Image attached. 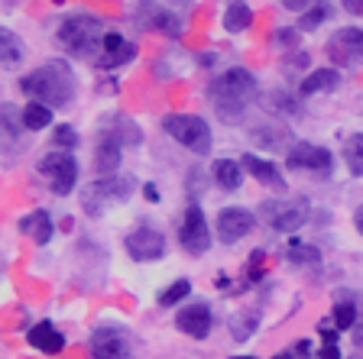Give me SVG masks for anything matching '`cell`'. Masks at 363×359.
I'll return each mask as SVG.
<instances>
[{
    "label": "cell",
    "mask_w": 363,
    "mask_h": 359,
    "mask_svg": "<svg viewBox=\"0 0 363 359\" xmlns=\"http://www.w3.org/2000/svg\"><path fill=\"white\" fill-rule=\"evenodd\" d=\"M20 91L45 107H65L72 101V94H75V75H72L68 62L52 59L43 68L30 72L26 78H20Z\"/></svg>",
    "instance_id": "cell-1"
},
{
    "label": "cell",
    "mask_w": 363,
    "mask_h": 359,
    "mask_svg": "<svg viewBox=\"0 0 363 359\" xmlns=\"http://www.w3.org/2000/svg\"><path fill=\"white\" fill-rule=\"evenodd\" d=\"M253 94H257V78L247 68H230V72L214 78L208 88V98H211L220 120H237L250 107Z\"/></svg>",
    "instance_id": "cell-2"
},
{
    "label": "cell",
    "mask_w": 363,
    "mask_h": 359,
    "mask_svg": "<svg viewBox=\"0 0 363 359\" xmlns=\"http://www.w3.org/2000/svg\"><path fill=\"white\" fill-rule=\"evenodd\" d=\"M104 26H101L94 16H68L59 30V42L65 45L72 55H82V59H98V49L104 45Z\"/></svg>",
    "instance_id": "cell-3"
},
{
    "label": "cell",
    "mask_w": 363,
    "mask_h": 359,
    "mask_svg": "<svg viewBox=\"0 0 363 359\" xmlns=\"http://www.w3.org/2000/svg\"><path fill=\"white\" fill-rule=\"evenodd\" d=\"M162 130L172 136L175 142H182L185 149L198 152V156H208L211 152V130L201 117L195 113H169L162 117Z\"/></svg>",
    "instance_id": "cell-4"
},
{
    "label": "cell",
    "mask_w": 363,
    "mask_h": 359,
    "mask_svg": "<svg viewBox=\"0 0 363 359\" xmlns=\"http://www.w3.org/2000/svg\"><path fill=\"white\" fill-rule=\"evenodd\" d=\"M39 172H43V178L49 181V188H52L55 195H72L78 185V162L75 156L68 149H52L45 152L43 162H39Z\"/></svg>",
    "instance_id": "cell-5"
},
{
    "label": "cell",
    "mask_w": 363,
    "mask_h": 359,
    "mask_svg": "<svg viewBox=\"0 0 363 359\" xmlns=\"http://www.w3.org/2000/svg\"><path fill=\"white\" fill-rule=\"evenodd\" d=\"M179 243L189 256H204L208 246H211L208 220H204L198 204H189V207H185V217H182V227H179Z\"/></svg>",
    "instance_id": "cell-6"
},
{
    "label": "cell",
    "mask_w": 363,
    "mask_h": 359,
    "mask_svg": "<svg viewBox=\"0 0 363 359\" xmlns=\"http://www.w3.org/2000/svg\"><path fill=\"white\" fill-rule=\"evenodd\" d=\"M130 191H133V181L130 178H98L94 185H88L82 191V201H84V210H88L91 217H98L101 207L98 204H107V201H123V198H130Z\"/></svg>",
    "instance_id": "cell-7"
},
{
    "label": "cell",
    "mask_w": 363,
    "mask_h": 359,
    "mask_svg": "<svg viewBox=\"0 0 363 359\" xmlns=\"http://www.w3.org/2000/svg\"><path fill=\"white\" fill-rule=\"evenodd\" d=\"M289 169H298V172H311V175H331V152L325 146H315V142H295L286 156Z\"/></svg>",
    "instance_id": "cell-8"
},
{
    "label": "cell",
    "mask_w": 363,
    "mask_h": 359,
    "mask_svg": "<svg viewBox=\"0 0 363 359\" xmlns=\"http://www.w3.org/2000/svg\"><path fill=\"white\" fill-rule=\"evenodd\" d=\"M123 246H127L130 259L152 262V259H162V256H166V237L159 230H152V227H136V230L127 233Z\"/></svg>",
    "instance_id": "cell-9"
},
{
    "label": "cell",
    "mask_w": 363,
    "mask_h": 359,
    "mask_svg": "<svg viewBox=\"0 0 363 359\" xmlns=\"http://www.w3.org/2000/svg\"><path fill=\"white\" fill-rule=\"evenodd\" d=\"M328 55L337 65H357V62H363V30H357V26L337 30L328 39Z\"/></svg>",
    "instance_id": "cell-10"
},
{
    "label": "cell",
    "mask_w": 363,
    "mask_h": 359,
    "mask_svg": "<svg viewBox=\"0 0 363 359\" xmlns=\"http://www.w3.org/2000/svg\"><path fill=\"white\" fill-rule=\"evenodd\" d=\"M253 227H257V217L243 207H224L218 214V239L227 243V246H234L243 237H250Z\"/></svg>",
    "instance_id": "cell-11"
},
{
    "label": "cell",
    "mask_w": 363,
    "mask_h": 359,
    "mask_svg": "<svg viewBox=\"0 0 363 359\" xmlns=\"http://www.w3.org/2000/svg\"><path fill=\"white\" fill-rule=\"evenodd\" d=\"M91 359H130V340L117 327H98L91 334Z\"/></svg>",
    "instance_id": "cell-12"
},
{
    "label": "cell",
    "mask_w": 363,
    "mask_h": 359,
    "mask_svg": "<svg viewBox=\"0 0 363 359\" xmlns=\"http://www.w3.org/2000/svg\"><path fill=\"white\" fill-rule=\"evenodd\" d=\"M175 324H179L182 334H189V337H195V340H204L208 334H211V307L201 304V301H195V304L182 307L179 317H175Z\"/></svg>",
    "instance_id": "cell-13"
},
{
    "label": "cell",
    "mask_w": 363,
    "mask_h": 359,
    "mask_svg": "<svg viewBox=\"0 0 363 359\" xmlns=\"http://www.w3.org/2000/svg\"><path fill=\"white\" fill-rule=\"evenodd\" d=\"M133 59H136V45L127 42V39H121L117 33H107L104 45H101V55L94 59V65L98 68H117V65L133 62Z\"/></svg>",
    "instance_id": "cell-14"
},
{
    "label": "cell",
    "mask_w": 363,
    "mask_h": 359,
    "mask_svg": "<svg viewBox=\"0 0 363 359\" xmlns=\"http://www.w3.org/2000/svg\"><path fill=\"white\" fill-rule=\"evenodd\" d=\"M26 340H30V346H36L39 353H45V356H59V353L65 350V337L59 334V327H55L52 321H39L36 327L26 334Z\"/></svg>",
    "instance_id": "cell-15"
},
{
    "label": "cell",
    "mask_w": 363,
    "mask_h": 359,
    "mask_svg": "<svg viewBox=\"0 0 363 359\" xmlns=\"http://www.w3.org/2000/svg\"><path fill=\"white\" fill-rule=\"evenodd\" d=\"M140 20H143L146 30H156V33H162V36H179L182 33L179 16L162 10V7H156V4H146V7L140 10Z\"/></svg>",
    "instance_id": "cell-16"
},
{
    "label": "cell",
    "mask_w": 363,
    "mask_h": 359,
    "mask_svg": "<svg viewBox=\"0 0 363 359\" xmlns=\"http://www.w3.org/2000/svg\"><path fill=\"white\" fill-rule=\"evenodd\" d=\"M121 165V142L113 139L111 133H101L98 139V152H94V169H98L101 178H111Z\"/></svg>",
    "instance_id": "cell-17"
},
{
    "label": "cell",
    "mask_w": 363,
    "mask_h": 359,
    "mask_svg": "<svg viewBox=\"0 0 363 359\" xmlns=\"http://www.w3.org/2000/svg\"><path fill=\"white\" fill-rule=\"evenodd\" d=\"M243 169H247L259 185L272 188V191H282L286 188V178L279 175V169L269 162V159H259V156H243Z\"/></svg>",
    "instance_id": "cell-18"
},
{
    "label": "cell",
    "mask_w": 363,
    "mask_h": 359,
    "mask_svg": "<svg viewBox=\"0 0 363 359\" xmlns=\"http://www.w3.org/2000/svg\"><path fill=\"white\" fill-rule=\"evenodd\" d=\"M20 230L26 233L33 243L45 246V243L52 239V217H49L45 210H33V214H26V217L20 220Z\"/></svg>",
    "instance_id": "cell-19"
},
{
    "label": "cell",
    "mask_w": 363,
    "mask_h": 359,
    "mask_svg": "<svg viewBox=\"0 0 363 359\" xmlns=\"http://www.w3.org/2000/svg\"><path fill=\"white\" fill-rule=\"evenodd\" d=\"M211 178L218 181L224 191H237L243 181V162H234V159H218L211 165Z\"/></svg>",
    "instance_id": "cell-20"
},
{
    "label": "cell",
    "mask_w": 363,
    "mask_h": 359,
    "mask_svg": "<svg viewBox=\"0 0 363 359\" xmlns=\"http://www.w3.org/2000/svg\"><path fill=\"white\" fill-rule=\"evenodd\" d=\"M337 84H340V75L334 72V68H318V72H311V75L302 78L298 91H302L305 98H311V94H318V91H334Z\"/></svg>",
    "instance_id": "cell-21"
},
{
    "label": "cell",
    "mask_w": 363,
    "mask_h": 359,
    "mask_svg": "<svg viewBox=\"0 0 363 359\" xmlns=\"http://www.w3.org/2000/svg\"><path fill=\"white\" fill-rule=\"evenodd\" d=\"M305 220H308V210H305V207H295V204H282V207L272 214V230L292 233V230H298Z\"/></svg>",
    "instance_id": "cell-22"
},
{
    "label": "cell",
    "mask_w": 363,
    "mask_h": 359,
    "mask_svg": "<svg viewBox=\"0 0 363 359\" xmlns=\"http://www.w3.org/2000/svg\"><path fill=\"white\" fill-rule=\"evenodd\" d=\"M111 120L117 123V127H107L104 133H111L113 139L121 142V146H127V142H130V146H140V142H143V133H140V127H136V123H133L130 117L117 113V117H111Z\"/></svg>",
    "instance_id": "cell-23"
},
{
    "label": "cell",
    "mask_w": 363,
    "mask_h": 359,
    "mask_svg": "<svg viewBox=\"0 0 363 359\" xmlns=\"http://www.w3.org/2000/svg\"><path fill=\"white\" fill-rule=\"evenodd\" d=\"M250 23H253V10H250L243 0H234L224 13V30L227 33H243V30H250Z\"/></svg>",
    "instance_id": "cell-24"
},
{
    "label": "cell",
    "mask_w": 363,
    "mask_h": 359,
    "mask_svg": "<svg viewBox=\"0 0 363 359\" xmlns=\"http://www.w3.org/2000/svg\"><path fill=\"white\" fill-rule=\"evenodd\" d=\"M20 120H23V127L26 130H45L49 123H52V107L39 104V101H30V104L23 107Z\"/></svg>",
    "instance_id": "cell-25"
},
{
    "label": "cell",
    "mask_w": 363,
    "mask_h": 359,
    "mask_svg": "<svg viewBox=\"0 0 363 359\" xmlns=\"http://www.w3.org/2000/svg\"><path fill=\"white\" fill-rule=\"evenodd\" d=\"M344 162H347L350 175H363V133L347 136V142H344Z\"/></svg>",
    "instance_id": "cell-26"
},
{
    "label": "cell",
    "mask_w": 363,
    "mask_h": 359,
    "mask_svg": "<svg viewBox=\"0 0 363 359\" xmlns=\"http://www.w3.org/2000/svg\"><path fill=\"white\" fill-rule=\"evenodd\" d=\"M259 324V314L257 311H240V314L230 317V337L234 340H247L253 334V327Z\"/></svg>",
    "instance_id": "cell-27"
},
{
    "label": "cell",
    "mask_w": 363,
    "mask_h": 359,
    "mask_svg": "<svg viewBox=\"0 0 363 359\" xmlns=\"http://www.w3.org/2000/svg\"><path fill=\"white\" fill-rule=\"evenodd\" d=\"M189 292H191V282H189V278H179V282H172L166 292L159 295V304H162V307H172V304H179L182 298H189Z\"/></svg>",
    "instance_id": "cell-28"
},
{
    "label": "cell",
    "mask_w": 363,
    "mask_h": 359,
    "mask_svg": "<svg viewBox=\"0 0 363 359\" xmlns=\"http://www.w3.org/2000/svg\"><path fill=\"white\" fill-rule=\"evenodd\" d=\"M0 62L4 65L20 62V42H16V36L10 30H0Z\"/></svg>",
    "instance_id": "cell-29"
},
{
    "label": "cell",
    "mask_w": 363,
    "mask_h": 359,
    "mask_svg": "<svg viewBox=\"0 0 363 359\" xmlns=\"http://www.w3.org/2000/svg\"><path fill=\"white\" fill-rule=\"evenodd\" d=\"M354 321H357L354 304L337 301V304H334V311H331V324H334V327H337V330H350V327H354Z\"/></svg>",
    "instance_id": "cell-30"
},
{
    "label": "cell",
    "mask_w": 363,
    "mask_h": 359,
    "mask_svg": "<svg viewBox=\"0 0 363 359\" xmlns=\"http://www.w3.org/2000/svg\"><path fill=\"white\" fill-rule=\"evenodd\" d=\"M52 146H55V149H75V146H78V133L72 127H65V123H62V127L52 130Z\"/></svg>",
    "instance_id": "cell-31"
},
{
    "label": "cell",
    "mask_w": 363,
    "mask_h": 359,
    "mask_svg": "<svg viewBox=\"0 0 363 359\" xmlns=\"http://www.w3.org/2000/svg\"><path fill=\"white\" fill-rule=\"evenodd\" d=\"M321 20H325V7H315V10H308V13H302V20H298V30H302V33L318 30V26H321Z\"/></svg>",
    "instance_id": "cell-32"
},
{
    "label": "cell",
    "mask_w": 363,
    "mask_h": 359,
    "mask_svg": "<svg viewBox=\"0 0 363 359\" xmlns=\"http://www.w3.org/2000/svg\"><path fill=\"white\" fill-rule=\"evenodd\" d=\"M289 253H292L295 262H315L318 259V249L315 246H298V243H292V249H289Z\"/></svg>",
    "instance_id": "cell-33"
},
{
    "label": "cell",
    "mask_w": 363,
    "mask_h": 359,
    "mask_svg": "<svg viewBox=\"0 0 363 359\" xmlns=\"http://www.w3.org/2000/svg\"><path fill=\"white\" fill-rule=\"evenodd\" d=\"M318 359H340L337 343H325V346H321V350H318Z\"/></svg>",
    "instance_id": "cell-34"
},
{
    "label": "cell",
    "mask_w": 363,
    "mask_h": 359,
    "mask_svg": "<svg viewBox=\"0 0 363 359\" xmlns=\"http://www.w3.org/2000/svg\"><path fill=\"white\" fill-rule=\"evenodd\" d=\"M340 7L354 16H363V0H340Z\"/></svg>",
    "instance_id": "cell-35"
},
{
    "label": "cell",
    "mask_w": 363,
    "mask_h": 359,
    "mask_svg": "<svg viewBox=\"0 0 363 359\" xmlns=\"http://www.w3.org/2000/svg\"><path fill=\"white\" fill-rule=\"evenodd\" d=\"M279 4H282L286 10H305V7H311L315 0H279Z\"/></svg>",
    "instance_id": "cell-36"
},
{
    "label": "cell",
    "mask_w": 363,
    "mask_h": 359,
    "mask_svg": "<svg viewBox=\"0 0 363 359\" xmlns=\"http://www.w3.org/2000/svg\"><path fill=\"white\" fill-rule=\"evenodd\" d=\"M143 195H146V201H159V188L156 185H146Z\"/></svg>",
    "instance_id": "cell-37"
},
{
    "label": "cell",
    "mask_w": 363,
    "mask_h": 359,
    "mask_svg": "<svg viewBox=\"0 0 363 359\" xmlns=\"http://www.w3.org/2000/svg\"><path fill=\"white\" fill-rule=\"evenodd\" d=\"M354 227H357V233L363 237V207H357V210H354Z\"/></svg>",
    "instance_id": "cell-38"
},
{
    "label": "cell",
    "mask_w": 363,
    "mask_h": 359,
    "mask_svg": "<svg viewBox=\"0 0 363 359\" xmlns=\"http://www.w3.org/2000/svg\"><path fill=\"white\" fill-rule=\"evenodd\" d=\"M295 353H311V343H308V340H302V343H295Z\"/></svg>",
    "instance_id": "cell-39"
},
{
    "label": "cell",
    "mask_w": 363,
    "mask_h": 359,
    "mask_svg": "<svg viewBox=\"0 0 363 359\" xmlns=\"http://www.w3.org/2000/svg\"><path fill=\"white\" fill-rule=\"evenodd\" d=\"M272 359H292V356H289V353H279V356H272Z\"/></svg>",
    "instance_id": "cell-40"
},
{
    "label": "cell",
    "mask_w": 363,
    "mask_h": 359,
    "mask_svg": "<svg viewBox=\"0 0 363 359\" xmlns=\"http://www.w3.org/2000/svg\"><path fill=\"white\" fill-rule=\"evenodd\" d=\"M234 359H253V356H234Z\"/></svg>",
    "instance_id": "cell-41"
},
{
    "label": "cell",
    "mask_w": 363,
    "mask_h": 359,
    "mask_svg": "<svg viewBox=\"0 0 363 359\" xmlns=\"http://www.w3.org/2000/svg\"><path fill=\"white\" fill-rule=\"evenodd\" d=\"M350 359H360V356H350Z\"/></svg>",
    "instance_id": "cell-42"
}]
</instances>
